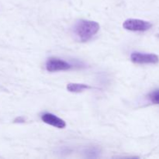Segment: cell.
<instances>
[{"instance_id":"cell-1","label":"cell","mask_w":159,"mask_h":159,"mask_svg":"<svg viewBox=\"0 0 159 159\" xmlns=\"http://www.w3.org/2000/svg\"><path fill=\"white\" fill-rule=\"evenodd\" d=\"M99 27L97 22L81 20L75 25L74 33L80 41L87 42L97 34Z\"/></svg>"},{"instance_id":"cell-2","label":"cell","mask_w":159,"mask_h":159,"mask_svg":"<svg viewBox=\"0 0 159 159\" xmlns=\"http://www.w3.org/2000/svg\"><path fill=\"white\" fill-rule=\"evenodd\" d=\"M124 29L133 32H144L152 27V24L148 21L138 20V19H128L123 23Z\"/></svg>"},{"instance_id":"cell-3","label":"cell","mask_w":159,"mask_h":159,"mask_svg":"<svg viewBox=\"0 0 159 159\" xmlns=\"http://www.w3.org/2000/svg\"><path fill=\"white\" fill-rule=\"evenodd\" d=\"M130 60L133 63L138 65H147V64H157L159 61V57L155 54L133 52L130 55Z\"/></svg>"},{"instance_id":"cell-4","label":"cell","mask_w":159,"mask_h":159,"mask_svg":"<svg viewBox=\"0 0 159 159\" xmlns=\"http://www.w3.org/2000/svg\"><path fill=\"white\" fill-rule=\"evenodd\" d=\"M71 68V65L57 57H51L46 62V69L50 72L67 71Z\"/></svg>"},{"instance_id":"cell-5","label":"cell","mask_w":159,"mask_h":159,"mask_svg":"<svg viewBox=\"0 0 159 159\" xmlns=\"http://www.w3.org/2000/svg\"><path fill=\"white\" fill-rule=\"evenodd\" d=\"M41 120L45 124H49L59 129H63L66 127V123L64 120L51 113H45L41 116Z\"/></svg>"},{"instance_id":"cell-6","label":"cell","mask_w":159,"mask_h":159,"mask_svg":"<svg viewBox=\"0 0 159 159\" xmlns=\"http://www.w3.org/2000/svg\"><path fill=\"white\" fill-rule=\"evenodd\" d=\"M92 87L89 85L85 84H80V83H69L67 85V89L70 93H79L83 92L85 89H89Z\"/></svg>"},{"instance_id":"cell-7","label":"cell","mask_w":159,"mask_h":159,"mask_svg":"<svg viewBox=\"0 0 159 159\" xmlns=\"http://www.w3.org/2000/svg\"><path fill=\"white\" fill-rule=\"evenodd\" d=\"M149 99L153 103L159 104V90H155V91L152 92L149 95Z\"/></svg>"}]
</instances>
